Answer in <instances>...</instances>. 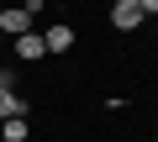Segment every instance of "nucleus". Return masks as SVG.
<instances>
[{
    "label": "nucleus",
    "instance_id": "f257e3e1",
    "mask_svg": "<svg viewBox=\"0 0 158 142\" xmlns=\"http://www.w3.org/2000/svg\"><path fill=\"white\" fill-rule=\"evenodd\" d=\"M111 26L116 32H137L142 26V6H137V0H116V6H111Z\"/></svg>",
    "mask_w": 158,
    "mask_h": 142
},
{
    "label": "nucleus",
    "instance_id": "f03ea898",
    "mask_svg": "<svg viewBox=\"0 0 158 142\" xmlns=\"http://www.w3.org/2000/svg\"><path fill=\"white\" fill-rule=\"evenodd\" d=\"M42 47H48V53H69V47H74V26H69V21H53V26L42 32Z\"/></svg>",
    "mask_w": 158,
    "mask_h": 142
},
{
    "label": "nucleus",
    "instance_id": "7ed1b4c3",
    "mask_svg": "<svg viewBox=\"0 0 158 142\" xmlns=\"http://www.w3.org/2000/svg\"><path fill=\"white\" fill-rule=\"evenodd\" d=\"M27 32H32L27 11H0V37H27Z\"/></svg>",
    "mask_w": 158,
    "mask_h": 142
},
{
    "label": "nucleus",
    "instance_id": "20e7f679",
    "mask_svg": "<svg viewBox=\"0 0 158 142\" xmlns=\"http://www.w3.org/2000/svg\"><path fill=\"white\" fill-rule=\"evenodd\" d=\"M16 58H27V63L48 58V47H42V32H27V37H16Z\"/></svg>",
    "mask_w": 158,
    "mask_h": 142
},
{
    "label": "nucleus",
    "instance_id": "39448f33",
    "mask_svg": "<svg viewBox=\"0 0 158 142\" xmlns=\"http://www.w3.org/2000/svg\"><path fill=\"white\" fill-rule=\"evenodd\" d=\"M11 116H27V100L16 90H0V121H11Z\"/></svg>",
    "mask_w": 158,
    "mask_h": 142
},
{
    "label": "nucleus",
    "instance_id": "423d86ee",
    "mask_svg": "<svg viewBox=\"0 0 158 142\" xmlns=\"http://www.w3.org/2000/svg\"><path fill=\"white\" fill-rule=\"evenodd\" d=\"M137 6H142V16H158V0H137Z\"/></svg>",
    "mask_w": 158,
    "mask_h": 142
},
{
    "label": "nucleus",
    "instance_id": "0eeeda50",
    "mask_svg": "<svg viewBox=\"0 0 158 142\" xmlns=\"http://www.w3.org/2000/svg\"><path fill=\"white\" fill-rule=\"evenodd\" d=\"M0 47H6V37H0Z\"/></svg>",
    "mask_w": 158,
    "mask_h": 142
}]
</instances>
